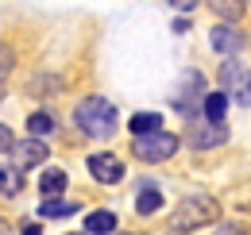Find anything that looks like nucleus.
<instances>
[{
	"label": "nucleus",
	"instance_id": "obj_1",
	"mask_svg": "<svg viewBox=\"0 0 251 235\" xmlns=\"http://www.w3.org/2000/svg\"><path fill=\"white\" fill-rule=\"evenodd\" d=\"M74 119H77L81 135H89V139L116 135V108H112V100H104V96H85V100L74 108Z\"/></svg>",
	"mask_w": 251,
	"mask_h": 235
},
{
	"label": "nucleus",
	"instance_id": "obj_20",
	"mask_svg": "<svg viewBox=\"0 0 251 235\" xmlns=\"http://www.w3.org/2000/svg\"><path fill=\"white\" fill-rule=\"evenodd\" d=\"M24 235H39V224H24Z\"/></svg>",
	"mask_w": 251,
	"mask_h": 235
},
{
	"label": "nucleus",
	"instance_id": "obj_14",
	"mask_svg": "<svg viewBox=\"0 0 251 235\" xmlns=\"http://www.w3.org/2000/svg\"><path fill=\"white\" fill-rule=\"evenodd\" d=\"M39 212H43L47 220H58V216L77 212V205H74V201H62V197H50V201H43V205H39Z\"/></svg>",
	"mask_w": 251,
	"mask_h": 235
},
{
	"label": "nucleus",
	"instance_id": "obj_8",
	"mask_svg": "<svg viewBox=\"0 0 251 235\" xmlns=\"http://www.w3.org/2000/svg\"><path fill=\"white\" fill-rule=\"evenodd\" d=\"M155 131H162V116L158 112H135L131 116V135L139 139V135H155Z\"/></svg>",
	"mask_w": 251,
	"mask_h": 235
},
{
	"label": "nucleus",
	"instance_id": "obj_15",
	"mask_svg": "<svg viewBox=\"0 0 251 235\" xmlns=\"http://www.w3.org/2000/svg\"><path fill=\"white\" fill-rule=\"evenodd\" d=\"M209 8H213L217 16H224V20H236V16L244 12V0H209Z\"/></svg>",
	"mask_w": 251,
	"mask_h": 235
},
{
	"label": "nucleus",
	"instance_id": "obj_4",
	"mask_svg": "<svg viewBox=\"0 0 251 235\" xmlns=\"http://www.w3.org/2000/svg\"><path fill=\"white\" fill-rule=\"evenodd\" d=\"M47 143L43 139H20L16 147H12V166H20V170H31V166H39V162H47Z\"/></svg>",
	"mask_w": 251,
	"mask_h": 235
},
{
	"label": "nucleus",
	"instance_id": "obj_5",
	"mask_svg": "<svg viewBox=\"0 0 251 235\" xmlns=\"http://www.w3.org/2000/svg\"><path fill=\"white\" fill-rule=\"evenodd\" d=\"M224 139H228V127H224V123H213V119L189 127V143L197 150H209V147H217V143H224Z\"/></svg>",
	"mask_w": 251,
	"mask_h": 235
},
{
	"label": "nucleus",
	"instance_id": "obj_21",
	"mask_svg": "<svg viewBox=\"0 0 251 235\" xmlns=\"http://www.w3.org/2000/svg\"><path fill=\"white\" fill-rule=\"evenodd\" d=\"M0 96H4V89H0Z\"/></svg>",
	"mask_w": 251,
	"mask_h": 235
},
{
	"label": "nucleus",
	"instance_id": "obj_16",
	"mask_svg": "<svg viewBox=\"0 0 251 235\" xmlns=\"http://www.w3.org/2000/svg\"><path fill=\"white\" fill-rule=\"evenodd\" d=\"M50 127H54V119L47 116V112H31V119H27V131H31L35 139H43Z\"/></svg>",
	"mask_w": 251,
	"mask_h": 235
},
{
	"label": "nucleus",
	"instance_id": "obj_18",
	"mask_svg": "<svg viewBox=\"0 0 251 235\" xmlns=\"http://www.w3.org/2000/svg\"><path fill=\"white\" fill-rule=\"evenodd\" d=\"M166 4H170V8H178V12H193L201 0H166Z\"/></svg>",
	"mask_w": 251,
	"mask_h": 235
},
{
	"label": "nucleus",
	"instance_id": "obj_2",
	"mask_svg": "<svg viewBox=\"0 0 251 235\" xmlns=\"http://www.w3.org/2000/svg\"><path fill=\"white\" fill-rule=\"evenodd\" d=\"M220 216V205L213 197H205V193H197V197H186L182 205L170 212V232L174 235H186V232H197V228H205V224H213Z\"/></svg>",
	"mask_w": 251,
	"mask_h": 235
},
{
	"label": "nucleus",
	"instance_id": "obj_22",
	"mask_svg": "<svg viewBox=\"0 0 251 235\" xmlns=\"http://www.w3.org/2000/svg\"><path fill=\"white\" fill-rule=\"evenodd\" d=\"M70 235H77V232H70Z\"/></svg>",
	"mask_w": 251,
	"mask_h": 235
},
{
	"label": "nucleus",
	"instance_id": "obj_17",
	"mask_svg": "<svg viewBox=\"0 0 251 235\" xmlns=\"http://www.w3.org/2000/svg\"><path fill=\"white\" fill-rule=\"evenodd\" d=\"M12 147H16V139H12V131L0 123V150H12Z\"/></svg>",
	"mask_w": 251,
	"mask_h": 235
},
{
	"label": "nucleus",
	"instance_id": "obj_19",
	"mask_svg": "<svg viewBox=\"0 0 251 235\" xmlns=\"http://www.w3.org/2000/svg\"><path fill=\"white\" fill-rule=\"evenodd\" d=\"M217 235H248V232H244V228H240V224H224V228H220Z\"/></svg>",
	"mask_w": 251,
	"mask_h": 235
},
{
	"label": "nucleus",
	"instance_id": "obj_13",
	"mask_svg": "<svg viewBox=\"0 0 251 235\" xmlns=\"http://www.w3.org/2000/svg\"><path fill=\"white\" fill-rule=\"evenodd\" d=\"M135 208H139L143 216L158 212V208H162V193H158L155 185H143V189H139V201H135Z\"/></svg>",
	"mask_w": 251,
	"mask_h": 235
},
{
	"label": "nucleus",
	"instance_id": "obj_3",
	"mask_svg": "<svg viewBox=\"0 0 251 235\" xmlns=\"http://www.w3.org/2000/svg\"><path fill=\"white\" fill-rule=\"evenodd\" d=\"M174 150H178V135H170V131L139 135V139L131 143V154H135L139 162H162V158H170Z\"/></svg>",
	"mask_w": 251,
	"mask_h": 235
},
{
	"label": "nucleus",
	"instance_id": "obj_12",
	"mask_svg": "<svg viewBox=\"0 0 251 235\" xmlns=\"http://www.w3.org/2000/svg\"><path fill=\"white\" fill-rule=\"evenodd\" d=\"M116 228V216L112 212H89L85 216V232H93V235H108Z\"/></svg>",
	"mask_w": 251,
	"mask_h": 235
},
{
	"label": "nucleus",
	"instance_id": "obj_6",
	"mask_svg": "<svg viewBox=\"0 0 251 235\" xmlns=\"http://www.w3.org/2000/svg\"><path fill=\"white\" fill-rule=\"evenodd\" d=\"M89 174L97 181H104V185H116L120 177H124V166H120V158H112V154H93L89 158Z\"/></svg>",
	"mask_w": 251,
	"mask_h": 235
},
{
	"label": "nucleus",
	"instance_id": "obj_9",
	"mask_svg": "<svg viewBox=\"0 0 251 235\" xmlns=\"http://www.w3.org/2000/svg\"><path fill=\"white\" fill-rule=\"evenodd\" d=\"M20 189H24V170L0 162V193H4V197H16Z\"/></svg>",
	"mask_w": 251,
	"mask_h": 235
},
{
	"label": "nucleus",
	"instance_id": "obj_10",
	"mask_svg": "<svg viewBox=\"0 0 251 235\" xmlns=\"http://www.w3.org/2000/svg\"><path fill=\"white\" fill-rule=\"evenodd\" d=\"M62 189H66V174H62V170H47V174L39 177V193H43L47 201H50V197H58Z\"/></svg>",
	"mask_w": 251,
	"mask_h": 235
},
{
	"label": "nucleus",
	"instance_id": "obj_11",
	"mask_svg": "<svg viewBox=\"0 0 251 235\" xmlns=\"http://www.w3.org/2000/svg\"><path fill=\"white\" fill-rule=\"evenodd\" d=\"M224 112H228V93H209L205 96V119L224 123Z\"/></svg>",
	"mask_w": 251,
	"mask_h": 235
},
{
	"label": "nucleus",
	"instance_id": "obj_7",
	"mask_svg": "<svg viewBox=\"0 0 251 235\" xmlns=\"http://www.w3.org/2000/svg\"><path fill=\"white\" fill-rule=\"evenodd\" d=\"M209 39H213V47H217L220 54H228V58H232L236 50H244V35H240L236 27H224V24H220V27H213Z\"/></svg>",
	"mask_w": 251,
	"mask_h": 235
}]
</instances>
